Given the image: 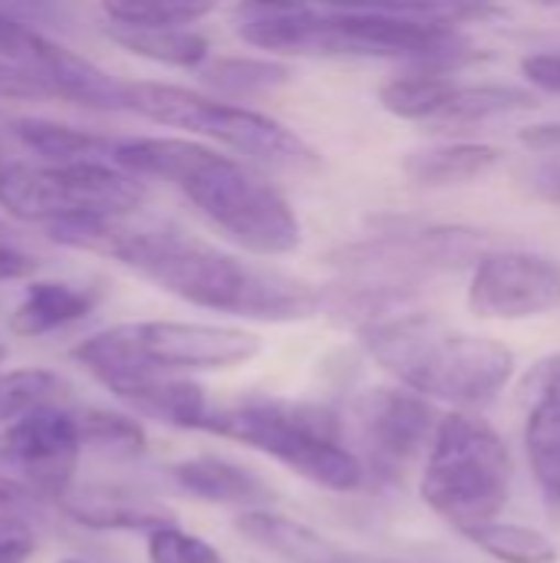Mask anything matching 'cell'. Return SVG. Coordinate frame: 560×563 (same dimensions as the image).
Here are the masks:
<instances>
[{"mask_svg": "<svg viewBox=\"0 0 560 563\" xmlns=\"http://www.w3.org/2000/svg\"><path fill=\"white\" fill-rule=\"evenodd\" d=\"M50 238L86 254L112 257L165 294L211 313L257 323H300L327 310V287L251 264L175 224L112 218L53 228Z\"/></svg>", "mask_w": 560, "mask_h": 563, "instance_id": "6da1fadb", "label": "cell"}, {"mask_svg": "<svg viewBox=\"0 0 560 563\" xmlns=\"http://www.w3.org/2000/svg\"><path fill=\"white\" fill-rule=\"evenodd\" d=\"M112 162L142 181L175 185L221 238L254 257H284L304 241L294 205L271 181L201 142L116 139Z\"/></svg>", "mask_w": 560, "mask_h": 563, "instance_id": "7a4b0ae2", "label": "cell"}, {"mask_svg": "<svg viewBox=\"0 0 560 563\" xmlns=\"http://www.w3.org/2000/svg\"><path fill=\"white\" fill-rule=\"evenodd\" d=\"M234 23L244 43L284 56L416 59L422 66H455L469 49L452 23L370 13L327 0H241Z\"/></svg>", "mask_w": 560, "mask_h": 563, "instance_id": "3957f363", "label": "cell"}, {"mask_svg": "<svg viewBox=\"0 0 560 563\" xmlns=\"http://www.w3.org/2000/svg\"><path fill=\"white\" fill-rule=\"evenodd\" d=\"M356 333L399 386L452 409L492 406L515 376V353L505 343L462 333L429 313H393Z\"/></svg>", "mask_w": 560, "mask_h": 563, "instance_id": "277c9868", "label": "cell"}, {"mask_svg": "<svg viewBox=\"0 0 560 563\" xmlns=\"http://www.w3.org/2000/svg\"><path fill=\"white\" fill-rule=\"evenodd\" d=\"M198 432L261 452L333 495L363 492L370 478L363 459L343 442V416L320 402L281 396L211 399Z\"/></svg>", "mask_w": 560, "mask_h": 563, "instance_id": "5b68a950", "label": "cell"}, {"mask_svg": "<svg viewBox=\"0 0 560 563\" xmlns=\"http://www.w3.org/2000/svg\"><path fill=\"white\" fill-rule=\"evenodd\" d=\"M512 452L498 429L469 409L442 416L422 465V501L459 534L498 521L512 501Z\"/></svg>", "mask_w": 560, "mask_h": 563, "instance_id": "8992f818", "label": "cell"}, {"mask_svg": "<svg viewBox=\"0 0 560 563\" xmlns=\"http://www.w3.org/2000/svg\"><path fill=\"white\" fill-rule=\"evenodd\" d=\"M142 201V178L102 158L0 168V208L17 221L43 224L46 231L132 218Z\"/></svg>", "mask_w": 560, "mask_h": 563, "instance_id": "52a82bcc", "label": "cell"}, {"mask_svg": "<svg viewBox=\"0 0 560 563\" xmlns=\"http://www.w3.org/2000/svg\"><path fill=\"white\" fill-rule=\"evenodd\" d=\"M125 112H135L155 125L182 129L211 139L238 155L274 168H317L320 155L277 119L254 112L241 102L211 99L165 82H125Z\"/></svg>", "mask_w": 560, "mask_h": 563, "instance_id": "ba28073f", "label": "cell"}, {"mask_svg": "<svg viewBox=\"0 0 560 563\" xmlns=\"http://www.w3.org/2000/svg\"><path fill=\"white\" fill-rule=\"evenodd\" d=\"M69 356L135 416L155 419L172 429H201V419L211 406L208 393L185 373H168L142 363L125 346L116 327L79 340Z\"/></svg>", "mask_w": 560, "mask_h": 563, "instance_id": "9c48e42d", "label": "cell"}, {"mask_svg": "<svg viewBox=\"0 0 560 563\" xmlns=\"http://www.w3.org/2000/svg\"><path fill=\"white\" fill-rule=\"evenodd\" d=\"M485 254V238L472 228H399L340 247L333 254V264L340 267L343 280L413 297L419 280L479 264Z\"/></svg>", "mask_w": 560, "mask_h": 563, "instance_id": "30bf717a", "label": "cell"}, {"mask_svg": "<svg viewBox=\"0 0 560 563\" xmlns=\"http://www.w3.org/2000/svg\"><path fill=\"white\" fill-rule=\"evenodd\" d=\"M442 416L446 412H439L432 399L396 383L363 389L350 402L343 426L353 432V452L363 459L370 475L403 482L406 472L429 455Z\"/></svg>", "mask_w": 560, "mask_h": 563, "instance_id": "8fae6325", "label": "cell"}, {"mask_svg": "<svg viewBox=\"0 0 560 563\" xmlns=\"http://www.w3.org/2000/svg\"><path fill=\"white\" fill-rule=\"evenodd\" d=\"M116 330L142 363L185 376L244 366L261 353V336L241 327L139 320V323H119Z\"/></svg>", "mask_w": 560, "mask_h": 563, "instance_id": "7c38bea8", "label": "cell"}, {"mask_svg": "<svg viewBox=\"0 0 560 563\" xmlns=\"http://www.w3.org/2000/svg\"><path fill=\"white\" fill-rule=\"evenodd\" d=\"M83 452L69 406H43L0 429V472L26 482L50 505L76 482Z\"/></svg>", "mask_w": 560, "mask_h": 563, "instance_id": "4fadbf2b", "label": "cell"}, {"mask_svg": "<svg viewBox=\"0 0 560 563\" xmlns=\"http://www.w3.org/2000/svg\"><path fill=\"white\" fill-rule=\"evenodd\" d=\"M560 307V264L531 251H488L469 280V310L482 320H531Z\"/></svg>", "mask_w": 560, "mask_h": 563, "instance_id": "5bb4252c", "label": "cell"}, {"mask_svg": "<svg viewBox=\"0 0 560 563\" xmlns=\"http://www.w3.org/2000/svg\"><path fill=\"white\" fill-rule=\"evenodd\" d=\"M53 508L86 528V531H102V534H152L158 528L178 525L175 511L129 485H79L73 482Z\"/></svg>", "mask_w": 560, "mask_h": 563, "instance_id": "9a60e30c", "label": "cell"}, {"mask_svg": "<svg viewBox=\"0 0 560 563\" xmlns=\"http://www.w3.org/2000/svg\"><path fill=\"white\" fill-rule=\"evenodd\" d=\"M525 452L545 508L560 515V356H548L525 383Z\"/></svg>", "mask_w": 560, "mask_h": 563, "instance_id": "2e32d148", "label": "cell"}, {"mask_svg": "<svg viewBox=\"0 0 560 563\" xmlns=\"http://www.w3.org/2000/svg\"><path fill=\"white\" fill-rule=\"evenodd\" d=\"M30 69H36L50 82L56 99L76 102L86 109H125V79L109 76L106 69L59 46L46 33L30 59Z\"/></svg>", "mask_w": 560, "mask_h": 563, "instance_id": "e0dca14e", "label": "cell"}, {"mask_svg": "<svg viewBox=\"0 0 560 563\" xmlns=\"http://www.w3.org/2000/svg\"><path fill=\"white\" fill-rule=\"evenodd\" d=\"M168 478L198 501L208 505H228V508H264L267 501H274L271 485L251 472L248 465H238L231 459H218V455H195V459H182L168 468Z\"/></svg>", "mask_w": 560, "mask_h": 563, "instance_id": "ac0fdd59", "label": "cell"}, {"mask_svg": "<svg viewBox=\"0 0 560 563\" xmlns=\"http://www.w3.org/2000/svg\"><path fill=\"white\" fill-rule=\"evenodd\" d=\"M99 303L92 287H76L63 280H33L26 284L20 303L10 313V330L17 336H46L63 327L79 323Z\"/></svg>", "mask_w": 560, "mask_h": 563, "instance_id": "d6986e66", "label": "cell"}, {"mask_svg": "<svg viewBox=\"0 0 560 563\" xmlns=\"http://www.w3.org/2000/svg\"><path fill=\"white\" fill-rule=\"evenodd\" d=\"M234 528L257 548L271 551L274 558L287 563H337L343 561L347 554L330 544L323 534H317L314 528L284 518L277 511L267 508H244L234 518Z\"/></svg>", "mask_w": 560, "mask_h": 563, "instance_id": "ffe728a7", "label": "cell"}, {"mask_svg": "<svg viewBox=\"0 0 560 563\" xmlns=\"http://www.w3.org/2000/svg\"><path fill=\"white\" fill-rule=\"evenodd\" d=\"M538 106V96L512 82H449L429 125H482L512 112H528Z\"/></svg>", "mask_w": 560, "mask_h": 563, "instance_id": "44dd1931", "label": "cell"}, {"mask_svg": "<svg viewBox=\"0 0 560 563\" xmlns=\"http://www.w3.org/2000/svg\"><path fill=\"white\" fill-rule=\"evenodd\" d=\"M502 162V148L488 142H442L419 148L406 155L403 172L416 185L446 188V185H465L482 175H488Z\"/></svg>", "mask_w": 560, "mask_h": 563, "instance_id": "7402d4cb", "label": "cell"}, {"mask_svg": "<svg viewBox=\"0 0 560 563\" xmlns=\"http://www.w3.org/2000/svg\"><path fill=\"white\" fill-rule=\"evenodd\" d=\"M109 40L122 49L178 69H201L211 59V46L188 26H106Z\"/></svg>", "mask_w": 560, "mask_h": 563, "instance_id": "603a6c76", "label": "cell"}, {"mask_svg": "<svg viewBox=\"0 0 560 563\" xmlns=\"http://www.w3.org/2000/svg\"><path fill=\"white\" fill-rule=\"evenodd\" d=\"M13 135L43 162H112L116 139H102L96 132H83L50 119H17Z\"/></svg>", "mask_w": 560, "mask_h": 563, "instance_id": "cb8c5ba5", "label": "cell"}, {"mask_svg": "<svg viewBox=\"0 0 560 563\" xmlns=\"http://www.w3.org/2000/svg\"><path fill=\"white\" fill-rule=\"evenodd\" d=\"M73 416H76V429H79L83 449H92L99 455L122 459V462L145 455V449H149L145 426L139 422L135 412L83 406V409H73Z\"/></svg>", "mask_w": 560, "mask_h": 563, "instance_id": "d4e9b609", "label": "cell"}, {"mask_svg": "<svg viewBox=\"0 0 560 563\" xmlns=\"http://www.w3.org/2000/svg\"><path fill=\"white\" fill-rule=\"evenodd\" d=\"M69 393H73L69 379L59 376L56 369H43V366L0 369V429L43 406H66Z\"/></svg>", "mask_w": 560, "mask_h": 563, "instance_id": "484cf974", "label": "cell"}, {"mask_svg": "<svg viewBox=\"0 0 560 563\" xmlns=\"http://www.w3.org/2000/svg\"><path fill=\"white\" fill-rule=\"evenodd\" d=\"M205 86L228 99H254L290 79V69L267 56H218L201 66Z\"/></svg>", "mask_w": 560, "mask_h": 563, "instance_id": "4316f807", "label": "cell"}, {"mask_svg": "<svg viewBox=\"0 0 560 563\" xmlns=\"http://www.w3.org/2000/svg\"><path fill=\"white\" fill-rule=\"evenodd\" d=\"M472 548L488 554L498 563H558V544L541 534L538 528L508 525V521H488L462 534Z\"/></svg>", "mask_w": 560, "mask_h": 563, "instance_id": "83f0119b", "label": "cell"}, {"mask_svg": "<svg viewBox=\"0 0 560 563\" xmlns=\"http://www.w3.org/2000/svg\"><path fill=\"white\" fill-rule=\"evenodd\" d=\"M215 10V0H102L112 26H191Z\"/></svg>", "mask_w": 560, "mask_h": 563, "instance_id": "f1b7e54d", "label": "cell"}, {"mask_svg": "<svg viewBox=\"0 0 560 563\" xmlns=\"http://www.w3.org/2000/svg\"><path fill=\"white\" fill-rule=\"evenodd\" d=\"M337 7H353V10H370V13H389V16H406V20H426V23H452L485 13L498 7L502 0H327Z\"/></svg>", "mask_w": 560, "mask_h": 563, "instance_id": "f546056e", "label": "cell"}, {"mask_svg": "<svg viewBox=\"0 0 560 563\" xmlns=\"http://www.w3.org/2000/svg\"><path fill=\"white\" fill-rule=\"evenodd\" d=\"M145 558L149 563H224L215 544L182 531L178 525L145 534Z\"/></svg>", "mask_w": 560, "mask_h": 563, "instance_id": "4dcf8cb0", "label": "cell"}, {"mask_svg": "<svg viewBox=\"0 0 560 563\" xmlns=\"http://www.w3.org/2000/svg\"><path fill=\"white\" fill-rule=\"evenodd\" d=\"M40 548V538L26 515L0 511V563H26Z\"/></svg>", "mask_w": 560, "mask_h": 563, "instance_id": "1f68e13d", "label": "cell"}, {"mask_svg": "<svg viewBox=\"0 0 560 563\" xmlns=\"http://www.w3.org/2000/svg\"><path fill=\"white\" fill-rule=\"evenodd\" d=\"M0 96L3 99H56L50 82L36 69L13 63V59H0Z\"/></svg>", "mask_w": 560, "mask_h": 563, "instance_id": "d6a6232c", "label": "cell"}, {"mask_svg": "<svg viewBox=\"0 0 560 563\" xmlns=\"http://www.w3.org/2000/svg\"><path fill=\"white\" fill-rule=\"evenodd\" d=\"M40 40H43V33H36L33 26L20 23L0 10V59H13V63L30 66Z\"/></svg>", "mask_w": 560, "mask_h": 563, "instance_id": "836d02e7", "label": "cell"}, {"mask_svg": "<svg viewBox=\"0 0 560 563\" xmlns=\"http://www.w3.org/2000/svg\"><path fill=\"white\" fill-rule=\"evenodd\" d=\"M521 76H525L535 89L560 96V49H548V53L525 56V59H521Z\"/></svg>", "mask_w": 560, "mask_h": 563, "instance_id": "e575fe53", "label": "cell"}, {"mask_svg": "<svg viewBox=\"0 0 560 563\" xmlns=\"http://www.w3.org/2000/svg\"><path fill=\"white\" fill-rule=\"evenodd\" d=\"M40 505H50V501L36 488H30L26 482L0 472V511H7V515H26V511L40 508Z\"/></svg>", "mask_w": 560, "mask_h": 563, "instance_id": "d590c367", "label": "cell"}, {"mask_svg": "<svg viewBox=\"0 0 560 563\" xmlns=\"http://www.w3.org/2000/svg\"><path fill=\"white\" fill-rule=\"evenodd\" d=\"M36 271V261L20 251L17 244H0V284L7 280H23Z\"/></svg>", "mask_w": 560, "mask_h": 563, "instance_id": "8d00e7d4", "label": "cell"}, {"mask_svg": "<svg viewBox=\"0 0 560 563\" xmlns=\"http://www.w3.org/2000/svg\"><path fill=\"white\" fill-rule=\"evenodd\" d=\"M521 142L531 145V148H560V122L525 129L521 132Z\"/></svg>", "mask_w": 560, "mask_h": 563, "instance_id": "74e56055", "label": "cell"}, {"mask_svg": "<svg viewBox=\"0 0 560 563\" xmlns=\"http://www.w3.org/2000/svg\"><path fill=\"white\" fill-rule=\"evenodd\" d=\"M538 191H541V195H545L548 201H554V205H560V172H548V175L541 178Z\"/></svg>", "mask_w": 560, "mask_h": 563, "instance_id": "f35d334b", "label": "cell"}, {"mask_svg": "<svg viewBox=\"0 0 560 563\" xmlns=\"http://www.w3.org/2000/svg\"><path fill=\"white\" fill-rule=\"evenodd\" d=\"M0 244H13V234H10L7 224H0Z\"/></svg>", "mask_w": 560, "mask_h": 563, "instance_id": "ab89813d", "label": "cell"}, {"mask_svg": "<svg viewBox=\"0 0 560 563\" xmlns=\"http://www.w3.org/2000/svg\"><path fill=\"white\" fill-rule=\"evenodd\" d=\"M531 3H538V7H560V0H531Z\"/></svg>", "mask_w": 560, "mask_h": 563, "instance_id": "60d3db41", "label": "cell"}, {"mask_svg": "<svg viewBox=\"0 0 560 563\" xmlns=\"http://www.w3.org/2000/svg\"><path fill=\"white\" fill-rule=\"evenodd\" d=\"M59 563H89V561H83V558H63Z\"/></svg>", "mask_w": 560, "mask_h": 563, "instance_id": "b9f144b4", "label": "cell"}, {"mask_svg": "<svg viewBox=\"0 0 560 563\" xmlns=\"http://www.w3.org/2000/svg\"><path fill=\"white\" fill-rule=\"evenodd\" d=\"M3 360H7V346L0 343V363H3Z\"/></svg>", "mask_w": 560, "mask_h": 563, "instance_id": "7bdbcfd3", "label": "cell"}, {"mask_svg": "<svg viewBox=\"0 0 560 563\" xmlns=\"http://www.w3.org/2000/svg\"><path fill=\"white\" fill-rule=\"evenodd\" d=\"M337 563H356V561H350V558H343V561H337Z\"/></svg>", "mask_w": 560, "mask_h": 563, "instance_id": "ee69618b", "label": "cell"}]
</instances>
